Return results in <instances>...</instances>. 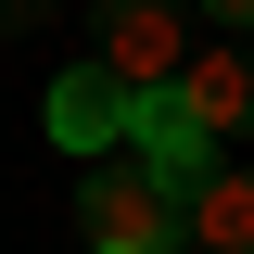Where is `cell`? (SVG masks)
Listing matches in <instances>:
<instances>
[{
	"label": "cell",
	"mask_w": 254,
	"mask_h": 254,
	"mask_svg": "<svg viewBox=\"0 0 254 254\" xmlns=\"http://www.w3.org/2000/svg\"><path fill=\"white\" fill-rule=\"evenodd\" d=\"M76 229L89 242H127V254H178V178L115 140V153L76 165Z\"/></svg>",
	"instance_id": "obj_1"
},
{
	"label": "cell",
	"mask_w": 254,
	"mask_h": 254,
	"mask_svg": "<svg viewBox=\"0 0 254 254\" xmlns=\"http://www.w3.org/2000/svg\"><path fill=\"white\" fill-rule=\"evenodd\" d=\"M89 26H102L89 64H115L127 89H165V76L190 64V0H102Z\"/></svg>",
	"instance_id": "obj_2"
},
{
	"label": "cell",
	"mask_w": 254,
	"mask_h": 254,
	"mask_svg": "<svg viewBox=\"0 0 254 254\" xmlns=\"http://www.w3.org/2000/svg\"><path fill=\"white\" fill-rule=\"evenodd\" d=\"M127 153H140V165H165V178H203V165H216V127H203V115H190V102H178V76H165V89H127Z\"/></svg>",
	"instance_id": "obj_3"
},
{
	"label": "cell",
	"mask_w": 254,
	"mask_h": 254,
	"mask_svg": "<svg viewBox=\"0 0 254 254\" xmlns=\"http://www.w3.org/2000/svg\"><path fill=\"white\" fill-rule=\"evenodd\" d=\"M178 102L203 127H216V153L254 127V38H190V64H178Z\"/></svg>",
	"instance_id": "obj_4"
},
{
	"label": "cell",
	"mask_w": 254,
	"mask_h": 254,
	"mask_svg": "<svg viewBox=\"0 0 254 254\" xmlns=\"http://www.w3.org/2000/svg\"><path fill=\"white\" fill-rule=\"evenodd\" d=\"M51 140L76 165L127 140V76H115V64H64V76H51Z\"/></svg>",
	"instance_id": "obj_5"
},
{
	"label": "cell",
	"mask_w": 254,
	"mask_h": 254,
	"mask_svg": "<svg viewBox=\"0 0 254 254\" xmlns=\"http://www.w3.org/2000/svg\"><path fill=\"white\" fill-rule=\"evenodd\" d=\"M178 242L190 254H254V165H203V178L178 190Z\"/></svg>",
	"instance_id": "obj_6"
},
{
	"label": "cell",
	"mask_w": 254,
	"mask_h": 254,
	"mask_svg": "<svg viewBox=\"0 0 254 254\" xmlns=\"http://www.w3.org/2000/svg\"><path fill=\"white\" fill-rule=\"evenodd\" d=\"M203 26H229V38H254V0H190Z\"/></svg>",
	"instance_id": "obj_7"
},
{
	"label": "cell",
	"mask_w": 254,
	"mask_h": 254,
	"mask_svg": "<svg viewBox=\"0 0 254 254\" xmlns=\"http://www.w3.org/2000/svg\"><path fill=\"white\" fill-rule=\"evenodd\" d=\"M26 26H51V0H0V38H26Z\"/></svg>",
	"instance_id": "obj_8"
},
{
	"label": "cell",
	"mask_w": 254,
	"mask_h": 254,
	"mask_svg": "<svg viewBox=\"0 0 254 254\" xmlns=\"http://www.w3.org/2000/svg\"><path fill=\"white\" fill-rule=\"evenodd\" d=\"M89 254H127V242H89Z\"/></svg>",
	"instance_id": "obj_9"
},
{
	"label": "cell",
	"mask_w": 254,
	"mask_h": 254,
	"mask_svg": "<svg viewBox=\"0 0 254 254\" xmlns=\"http://www.w3.org/2000/svg\"><path fill=\"white\" fill-rule=\"evenodd\" d=\"M178 254H190V242H178Z\"/></svg>",
	"instance_id": "obj_10"
}]
</instances>
